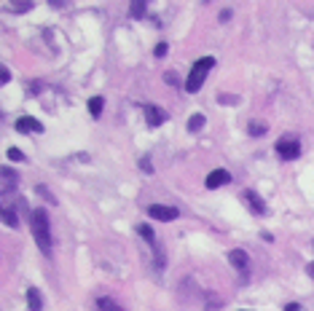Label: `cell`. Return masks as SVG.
<instances>
[{
	"label": "cell",
	"instance_id": "obj_1",
	"mask_svg": "<svg viewBox=\"0 0 314 311\" xmlns=\"http://www.w3.org/2000/svg\"><path fill=\"white\" fill-rule=\"evenodd\" d=\"M30 228H32V236H35V244L41 247L43 255H51V220H49V212L46 209H32L30 212Z\"/></svg>",
	"mask_w": 314,
	"mask_h": 311
},
{
	"label": "cell",
	"instance_id": "obj_2",
	"mask_svg": "<svg viewBox=\"0 0 314 311\" xmlns=\"http://www.w3.org/2000/svg\"><path fill=\"white\" fill-rule=\"evenodd\" d=\"M212 64H215V59L212 57H202V59H196L193 62V67H191V72H188V78H185V91H199L202 89V83L207 81V72L212 70Z\"/></svg>",
	"mask_w": 314,
	"mask_h": 311
},
{
	"label": "cell",
	"instance_id": "obj_3",
	"mask_svg": "<svg viewBox=\"0 0 314 311\" xmlns=\"http://www.w3.org/2000/svg\"><path fill=\"white\" fill-rule=\"evenodd\" d=\"M274 150H277L279 158H285V161H293V158L301 156V142H298V137L285 134V137H279V140H277Z\"/></svg>",
	"mask_w": 314,
	"mask_h": 311
},
{
	"label": "cell",
	"instance_id": "obj_4",
	"mask_svg": "<svg viewBox=\"0 0 314 311\" xmlns=\"http://www.w3.org/2000/svg\"><path fill=\"white\" fill-rule=\"evenodd\" d=\"M148 215L153 217V220H164V223H172L177 220V209L175 207H164V204H151L148 207Z\"/></svg>",
	"mask_w": 314,
	"mask_h": 311
},
{
	"label": "cell",
	"instance_id": "obj_5",
	"mask_svg": "<svg viewBox=\"0 0 314 311\" xmlns=\"http://www.w3.org/2000/svg\"><path fill=\"white\" fill-rule=\"evenodd\" d=\"M229 263H231V266L236 268L242 276H247V271H250V257H247V252H244V249H239V247L229 252Z\"/></svg>",
	"mask_w": 314,
	"mask_h": 311
},
{
	"label": "cell",
	"instance_id": "obj_6",
	"mask_svg": "<svg viewBox=\"0 0 314 311\" xmlns=\"http://www.w3.org/2000/svg\"><path fill=\"white\" fill-rule=\"evenodd\" d=\"M242 198H244V204L252 209V215H266V201L260 198V193H255V190H242Z\"/></svg>",
	"mask_w": 314,
	"mask_h": 311
},
{
	"label": "cell",
	"instance_id": "obj_7",
	"mask_svg": "<svg viewBox=\"0 0 314 311\" xmlns=\"http://www.w3.org/2000/svg\"><path fill=\"white\" fill-rule=\"evenodd\" d=\"M143 113H145V121H148V126H151V129L161 126V124L166 121V113H164L161 108H158V105H145Z\"/></svg>",
	"mask_w": 314,
	"mask_h": 311
},
{
	"label": "cell",
	"instance_id": "obj_8",
	"mask_svg": "<svg viewBox=\"0 0 314 311\" xmlns=\"http://www.w3.org/2000/svg\"><path fill=\"white\" fill-rule=\"evenodd\" d=\"M16 131H22V134H30V131H43L41 126V121H35L32 116H22V118H16Z\"/></svg>",
	"mask_w": 314,
	"mask_h": 311
},
{
	"label": "cell",
	"instance_id": "obj_9",
	"mask_svg": "<svg viewBox=\"0 0 314 311\" xmlns=\"http://www.w3.org/2000/svg\"><path fill=\"white\" fill-rule=\"evenodd\" d=\"M229 180H231V175L226 169H215L207 175V188H220V185H226Z\"/></svg>",
	"mask_w": 314,
	"mask_h": 311
},
{
	"label": "cell",
	"instance_id": "obj_10",
	"mask_svg": "<svg viewBox=\"0 0 314 311\" xmlns=\"http://www.w3.org/2000/svg\"><path fill=\"white\" fill-rule=\"evenodd\" d=\"M0 177H3V188H0V190H3V193H14V188H16L19 177H16L8 167H3V169H0Z\"/></svg>",
	"mask_w": 314,
	"mask_h": 311
},
{
	"label": "cell",
	"instance_id": "obj_11",
	"mask_svg": "<svg viewBox=\"0 0 314 311\" xmlns=\"http://www.w3.org/2000/svg\"><path fill=\"white\" fill-rule=\"evenodd\" d=\"M27 306H30V311H43V295L38 287L27 290Z\"/></svg>",
	"mask_w": 314,
	"mask_h": 311
},
{
	"label": "cell",
	"instance_id": "obj_12",
	"mask_svg": "<svg viewBox=\"0 0 314 311\" xmlns=\"http://www.w3.org/2000/svg\"><path fill=\"white\" fill-rule=\"evenodd\" d=\"M97 311H124L113 298H97Z\"/></svg>",
	"mask_w": 314,
	"mask_h": 311
},
{
	"label": "cell",
	"instance_id": "obj_13",
	"mask_svg": "<svg viewBox=\"0 0 314 311\" xmlns=\"http://www.w3.org/2000/svg\"><path fill=\"white\" fill-rule=\"evenodd\" d=\"M129 14L135 16V19H143L145 14H148V5H145L143 0H135V3H132V8H129Z\"/></svg>",
	"mask_w": 314,
	"mask_h": 311
},
{
	"label": "cell",
	"instance_id": "obj_14",
	"mask_svg": "<svg viewBox=\"0 0 314 311\" xmlns=\"http://www.w3.org/2000/svg\"><path fill=\"white\" fill-rule=\"evenodd\" d=\"M102 105H105L102 97H91L89 99V113L94 116V118H99V113H102Z\"/></svg>",
	"mask_w": 314,
	"mask_h": 311
},
{
	"label": "cell",
	"instance_id": "obj_15",
	"mask_svg": "<svg viewBox=\"0 0 314 311\" xmlns=\"http://www.w3.org/2000/svg\"><path fill=\"white\" fill-rule=\"evenodd\" d=\"M3 223H5L8 228H16V226H19V217H16V212H14L11 207L3 209Z\"/></svg>",
	"mask_w": 314,
	"mask_h": 311
},
{
	"label": "cell",
	"instance_id": "obj_16",
	"mask_svg": "<svg viewBox=\"0 0 314 311\" xmlns=\"http://www.w3.org/2000/svg\"><path fill=\"white\" fill-rule=\"evenodd\" d=\"M266 129H269V126H266L263 121H250V124H247V131H250L252 137H260V134H266Z\"/></svg>",
	"mask_w": 314,
	"mask_h": 311
},
{
	"label": "cell",
	"instance_id": "obj_17",
	"mask_svg": "<svg viewBox=\"0 0 314 311\" xmlns=\"http://www.w3.org/2000/svg\"><path fill=\"white\" fill-rule=\"evenodd\" d=\"M202 126H204V116L202 113H196V116L188 118V131H199Z\"/></svg>",
	"mask_w": 314,
	"mask_h": 311
},
{
	"label": "cell",
	"instance_id": "obj_18",
	"mask_svg": "<svg viewBox=\"0 0 314 311\" xmlns=\"http://www.w3.org/2000/svg\"><path fill=\"white\" fill-rule=\"evenodd\" d=\"M5 156H8L11 161H24V153L19 148H8V150H5Z\"/></svg>",
	"mask_w": 314,
	"mask_h": 311
},
{
	"label": "cell",
	"instance_id": "obj_19",
	"mask_svg": "<svg viewBox=\"0 0 314 311\" xmlns=\"http://www.w3.org/2000/svg\"><path fill=\"white\" fill-rule=\"evenodd\" d=\"M140 169H145V175H153V164H151V156H143V158H140Z\"/></svg>",
	"mask_w": 314,
	"mask_h": 311
},
{
	"label": "cell",
	"instance_id": "obj_20",
	"mask_svg": "<svg viewBox=\"0 0 314 311\" xmlns=\"http://www.w3.org/2000/svg\"><path fill=\"white\" fill-rule=\"evenodd\" d=\"M38 193H41V196L46 198V201H51V204H54V196L49 193V188H46V185H38Z\"/></svg>",
	"mask_w": 314,
	"mask_h": 311
},
{
	"label": "cell",
	"instance_id": "obj_21",
	"mask_svg": "<svg viewBox=\"0 0 314 311\" xmlns=\"http://www.w3.org/2000/svg\"><path fill=\"white\" fill-rule=\"evenodd\" d=\"M210 301H212V303L207 306V311H218V309H220V298H218V295H210Z\"/></svg>",
	"mask_w": 314,
	"mask_h": 311
},
{
	"label": "cell",
	"instance_id": "obj_22",
	"mask_svg": "<svg viewBox=\"0 0 314 311\" xmlns=\"http://www.w3.org/2000/svg\"><path fill=\"white\" fill-rule=\"evenodd\" d=\"M11 81V72H8V67H0V83H8Z\"/></svg>",
	"mask_w": 314,
	"mask_h": 311
},
{
	"label": "cell",
	"instance_id": "obj_23",
	"mask_svg": "<svg viewBox=\"0 0 314 311\" xmlns=\"http://www.w3.org/2000/svg\"><path fill=\"white\" fill-rule=\"evenodd\" d=\"M166 51H169V46H166V43H158V46H156V51H153V54H156V57H164Z\"/></svg>",
	"mask_w": 314,
	"mask_h": 311
},
{
	"label": "cell",
	"instance_id": "obj_24",
	"mask_svg": "<svg viewBox=\"0 0 314 311\" xmlns=\"http://www.w3.org/2000/svg\"><path fill=\"white\" fill-rule=\"evenodd\" d=\"M229 19H231V11L223 8V11H220V22H229Z\"/></svg>",
	"mask_w": 314,
	"mask_h": 311
},
{
	"label": "cell",
	"instance_id": "obj_25",
	"mask_svg": "<svg viewBox=\"0 0 314 311\" xmlns=\"http://www.w3.org/2000/svg\"><path fill=\"white\" fill-rule=\"evenodd\" d=\"M30 3H22V5H14V14H22V11H27Z\"/></svg>",
	"mask_w": 314,
	"mask_h": 311
},
{
	"label": "cell",
	"instance_id": "obj_26",
	"mask_svg": "<svg viewBox=\"0 0 314 311\" xmlns=\"http://www.w3.org/2000/svg\"><path fill=\"white\" fill-rule=\"evenodd\" d=\"M218 102H236V97H229V94H220Z\"/></svg>",
	"mask_w": 314,
	"mask_h": 311
},
{
	"label": "cell",
	"instance_id": "obj_27",
	"mask_svg": "<svg viewBox=\"0 0 314 311\" xmlns=\"http://www.w3.org/2000/svg\"><path fill=\"white\" fill-rule=\"evenodd\" d=\"M285 311H301V306H298V303H287Z\"/></svg>",
	"mask_w": 314,
	"mask_h": 311
},
{
	"label": "cell",
	"instance_id": "obj_28",
	"mask_svg": "<svg viewBox=\"0 0 314 311\" xmlns=\"http://www.w3.org/2000/svg\"><path fill=\"white\" fill-rule=\"evenodd\" d=\"M306 271H309V276L314 279V263H309V268H306Z\"/></svg>",
	"mask_w": 314,
	"mask_h": 311
}]
</instances>
